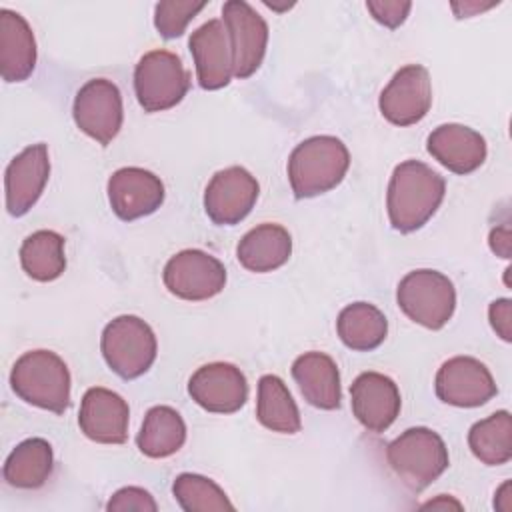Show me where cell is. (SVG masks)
<instances>
[{"instance_id":"obj_22","label":"cell","mask_w":512,"mask_h":512,"mask_svg":"<svg viewBox=\"0 0 512 512\" xmlns=\"http://www.w3.org/2000/svg\"><path fill=\"white\" fill-rule=\"evenodd\" d=\"M36 68V38L26 18L0 10V74L4 82H24Z\"/></svg>"},{"instance_id":"obj_35","label":"cell","mask_w":512,"mask_h":512,"mask_svg":"<svg viewBox=\"0 0 512 512\" xmlns=\"http://www.w3.org/2000/svg\"><path fill=\"white\" fill-rule=\"evenodd\" d=\"M490 248L502 258H510V228L500 226L490 232Z\"/></svg>"},{"instance_id":"obj_28","label":"cell","mask_w":512,"mask_h":512,"mask_svg":"<svg viewBox=\"0 0 512 512\" xmlns=\"http://www.w3.org/2000/svg\"><path fill=\"white\" fill-rule=\"evenodd\" d=\"M22 270L36 282H52L66 270L64 238L54 230H36L20 246Z\"/></svg>"},{"instance_id":"obj_9","label":"cell","mask_w":512,"mask_h":512,"mask_svg":"<svg viewBox=\"0 0 512 512\" xmlns=\"http://www.w3.org/2000/svg\"><path fill=\"white\" fill-rule=\"evenodd\" d=\"M72 116L76 126L102 146H108L120 132L124 120L122 94L112 80L92 78L74 96Z\"/></svg>"},{"instance_id":"obj_6","label":"cell","mask_w":512,"mask_h":512,"mask_svg":"<svg viewBox=\"0 0 512 512\" xmlns=\"http://www.w3.org/2000/svg\"><path fill=\"white\" fill-rule=\"evenodd\" d=\"M396 302L412 322L428 330H440L456 310V288L446 274L420 268L398 282Z\"/></svg>"},{"instance_id":"obj_3","label":"cell","mask_w":512,"mask_h":512,"mask_svg":"<svg viewBox=\"0 0 512 512\" xmlns=\"http://www.w3.org/2000/svg\"><path fill=\"white\" fill-rule=\"evenodd\" d=\"M14 394L36 408L64 414L70 406V370L52 350L24 352L12 366Z\"/></svg>"},{"instance_id":"obj_36","label":"cell","mask_w":512,"mask_h":512,"mask_svg":"<svg viewBox=\"0 0 512 512\" xmlns=\"http://www.w3.org/2000/svg\"><path fill=\"white\" fill-rule=\"evenodd\" d=\"M448 506L462 508V506H460V502H456V500H450V498H448V502H446V496H444V494H442V498H440V500H430V502H426V504H424V508H448Z\"/></svg>"},{"instance_id":"obj_25","label":"cell","mask_w":512,"mask_h":512,"mask_svg":"<svg viewBox=\"0 0 512 512\" xmlns=\"http://www.w3.org/2000/svg\"><path fill=\"white\" fill-rule=\"evenodd\" d=\"M186 442V424L172 406H152L136 436L138 450L148 458H168Z\"/></svg>"},{"instance_id":"obj_27","label":"cell","mask_w":512,"mask_h":512,"mask_svg":"<svg viewBox=\"0 0 512 512\" xmlns=\"http://www.w3.org/2000/svg\"><path fill=\"white\" fill-rule=\"evenodd\" d=\"M256 418L258 422L280 434L300 432V412L298 406L284 384L276 374H264L258 380V398H256Z\"/></svg>"},{"instance_id":"obj_33","label":"cell","mask_w":512,"mask_h":512,"mask_svg":"<svg viewBox=\"0 0 512 512\" xmlns=\"http://www.w3.org/2000/svg\"><path fill=\"white\" fill-rule=\"evenodd\" d=\"M410 8H412V2L408 0H368L366 2V10L372 14V18L392 30L404 24L406 16L410 14Z\"/></svg>"},{"instance_id":"obj_20","label":"cell","mask_w":512,"mask_h":512,"mask_svg":"<svg viewBox=\"0 0 512 512\" xmlns=\"http://www.w3.org/2000/svg\"><path fill=\"white\" fill-rule=\"evenodd\" d=\"M428 154L454 174H470L478 170L488 154L486 140L480 132L464 124H440L428 134Z\"/></svg>"},{"instance_id":"obj_24","label":"cell","mask_w":512,"mask_h":512,"mask_svg":"<svg viewBox=\"0 0 512 512\" xmlns=\"http://www.w3.org/2000/svg\"><path fill=\"white\" fill-rule=\"evenodd\" d=\"M54 468V452L44 438H26L8 454L2 476L4 480L22 490H34L46 484Z\"/></svg>"},{"instance_id":"obj_23","label":"cell","mask_w":512,"mask_h":512,"mask_svg":"<svg viewBox=\"0 0 512 512\" xmlns=\"http://www.w3.org/2000/svg\"><path fill=\"white\" fill-rule=\"evenodd\" d=\"M292 254V236L280 224H258L256 228L248 230L238 246L236 258L238 262L250 272H272L288 262Z\"/></svg>"},{"instance_id":"obj_21","label":"cell","mask_w":512,"mask_h":512,"mask_svg":"<svg viewBox=\"0 0 512 512\" xmlns=\"http://www.w3.org/2000/svg\"><path fill=\"white\" fill-rule=\"evenodd\" d=\"M292 378L296 380L304 400L320 410L340 408L342 388L336 362L318 350L304 352L292 362Z\"/></svg>"},{"instance_id":"obj_8","label":"cell","mask_w":512,"mask_h":512,"mask_svg":"<svg viewBox=\"0 0 512 512\" xmlns=\"http://www.w3.org/2000/svg\"><path fill=\"white\" fill-rule=\"evenodd\" d=\"M164 286L176 298L188 302H200L214 298L226 286L224 264L198 248L176 252L164 266Z\"/></svg>"},{"instance_id":"obj_17","label":"cell","mask_w":512,"mask_h":512,"mask_svg":"<svg viewBox=\"0 0 512 512\" xmlns=\"http://www.w3.org/2000/svg\"><path fill=\"white\" fill-rule=\"evenodd\" d=\"M50 176V158L46 144L26 146L16 154L4 172L6 210L10 216H24L42 196Z\"/></svg>"},{"instance_id":"obj_4","label":"cell","mask_w":512,"mask_h":512,"mask_svg":"<svg viewBox=\"0 0 512 512\" xmlns=\"http://www.w3.org/2000/svg\"><path fill=\"white\" fill-rule=\"evenodd\" d=\"M392 472L412 492H422L438 480L450 464L448 448L438 432L426 426L404 430L386 446Z\"/></svg>"},{"instance_id":"obj_12","label":"cell","mask_w":512,"mask_h":512,"mask_svg":"<svg viewBox=\"0 0 512 512\" xmlns=\"http://www.w3.org/2000/svg\"><path fill=\"white\" fill-rule=\"evenodd\" d=\"M260 194L258 180L242 166L218 170L204 190V210L218 226L242 222L254 208Z\"/></svg>"},{"instance_id":"obj_11","label":"cell","mask_w":512,"mask_h":512,"mask_svg":"<svg viewBox=\"0 0 512 512\" xmlns=\"http://www.w3.org/2000/svg\"><path fill=\"white\" fill-rule=\"evenodd\" d=\"M436 396L456 408H476L498 394V386L484 362L472 356L446 360L434 378Z\"/></svg>"},{"instance_id":"obj_19","label":"cell","mask_w":512,"mask_h":512,"mask_svg":"<svg viewBox=\"0 0 512 512\" xmlns=\"http://www.w3.org/2000/svg\"><path fill=\"white\" fill-rule=\"evenodd\" d=\"M196 66V78L204 90H220L230 84L232 46L230 36L220 18H212L198 26L188 40Z\"/></svg>"},{"instance_id":"obj_29","label":"cell","mask_w":512,"mask_h":512,"mask_svg":"<svg viewBox=\"0 0 512 512\" xmlns=\"http://www.w3.org/2000/svg\"><path fill=\"white\" fill-rule=\"evenodd\" d=\"M472 454L486 466H502L512 458V418L508 410H498L472 424L468 432Z\"/></svg>"},{"instance_id":"obj_7","label":"cell","mask_w":512,"mask_h":512,"mask_svg":"<svg viewBox=\"0 0 512 512\" xmlns=\"http://www.w3.org/2000/svg\"><path fill=\"white\" fill-rule=\"evenodd\" d=\"M190 88V74L170 50L146 52L134 68V92L144 112H164L180 104Z\"/></svg>"},{"instance_id":"obj_30","label":"cell","mask_w":512,"mask_h":512,"mask_svg":"<svg viewBox=\"0 0 512 512\" xmlns=\"http://www.w3.org/2000/svg\"><path fill=\"white\" fill-rule=\"evenodd\" d=\"M172 494L184 512H222L234 510L226 492L202 474L182 472L174 478Z\"/></svg>"},{"instance_id":"obj_10","label":"cell","mask_w":512,"mask_h":512,"mask_svg":"<svg viewBox=\"0 0 512 512\" xmlns=\"http://www.w3.org/2000/svg\"><path fill=\"white\" fill-rule=\"evenodd\" d=\"M222 22L232 46V74L250 78L262 64L268 46L266 20L244 0H228L222 6Z\"/></svg>"},{"instance_id":"obj_1","label":"cell","mask_w":512,"mask_h":512,"mask_svg":"<svg viewBox=\"0 0 512 512\" xmlns=\"http://www.w3.org/2000/svg\"><path fill=\"white\" fill-rule=\"evenodd\" d=\"M446 194L444 178L420 160L400 162L388 182L386 212L398 232L422 228L440 208Z\"/></svg>"},{"instance_id":"obj_26","label":"cell","mask_w":512,"mask_h":512,"mask_svg":"<svg viewBox=\"0 0 512 512\" xmlns=\"http://www.w3.org/2000/svg\"><path fill=\"white\" fill-rule=\"evenodd\" d=\"M336 332L346 348L370 352L384 342L388 334V320L374 304L354 302L340 310Z\"/></svg>"},{"instance_id":"obj_5","label":"cell","mask_w":512,"mask_h":512,"mask_svg":"<svg viewBox=\"0 0 512 512\" xmlns=\"http://www.w3.org/2000/svg\"><path fill=\"white\" fill-rule=\"evenodd\" d=\"M100 350L114 374L134 380L154 364L158 342L148 322L134 314H122L104 326Z\"/></svg>"},{"instance_id":"obj_34","label":"cell","mask_w":512,"mask_h":512,"mask_svg":"<svg viewBox=\"0 0 512 512\" xmlns=\"http://www.w3.org/2000/svg\"><path fill=\"white\" fill-rule=\"evenodd\" d=\"M488 318L494 332L504 340H512V302L510 298H498L488 308Z\"/></svg>"},{"instance_id":"obj_14","label":"cell","mask_w":512,"mask_h":512,"mask_svg":"<svg viewBox=\"0 0 512 512\" xmlns=\"http://www.w3.org/2000/svg\"><path fill=\"white\" fill-rule=\"evenodd\" d=\"M188 394L206 412L234 414L248 400V382L238 366L210 362L190 376Z\"/></svg>"},{"instance_id":"obj_16","label":"cell","mask_w":512,"mask_h":512,"mask_svg":"<svg viewBox=\"0 0 512 512\" xmlns=\"http://www.w3.org/2000/svg\"><path fill=\"white\" fill-rule=\"evenodd\" d=\"M350 404L356 420L368 432L380 434L398 418L402 398L390 376L380 372H362L350 386Z\"/></svg>"},{"instance_id":"obj_13","label":"cell","mask_w":512,"mask_h":512,"mask_svg":"<svg viewBox=\"0 0 512 512\" xmlns=\"http://www.w3.org/2000/svg\"><path fill=\"white\" fill-rule=\"evenodd\" d=\"M432 106V82L422 64L400 68L378 98L380 114L394 126L420 122Z\"/></svg>"},{"instance_id":"obj_18","label":"cell","mask_w":512,"mask_h":512,"mask_svg":"<svg viewBox=\"0 0 512 512\" xmlns=\"http://www.w3.org/2000/svg\"><path fill=\"white\" fill-rule=\"evenodd\" d=\"M130 408L114 390L88 388L80 402L78 426L82 434L98 444H124L128 438Z\"/></svg>"},{"instance_id":"obj_31","label":"cell","mask_w":512,"mask_h":512,"mask_svg":"<svg viewBox=\"0 0 512 512\" xmlns=\"http://www.w3.org/2000/svg\"><path fill=\"white\" fill-rule=\"evenodd\" d=\"M206 6V2L164 0L154 6V26L162 38H178L184 34L188 22Z\"/></svg>"},{"instance_id":"obj_32","label":"cell","mask_w":512,"mask_h":512,"mask_svg":"<svg viewBox=\"0 0 512 512\" xmlns=\"http://www.w3.org/2000/svg\"><path fill=\"white\" fill-rule=\"evenodd\" d=\"M106 510L108 512H126V510L156 512L158 504L148 490L138 488V486H124L110 496Z\"/></svg>"},{"instance_id":"obj_15","label":"cell","mask_w":512,"mask_h":512,"mask_svg":"<svg viewBox=\"0 0 512 512\" xmlns=\"http://www.w3.org/2000/svg\"><path fill=\"white\" fill-rule=\"evenodd\" d=\"M106 192L112 212L124 222L154 214L166 194L160 176L138 166H124L112 172Z\"/></svg>"},{"instance_id":"obj_2","label":"cell","mask_w":512,"mask_h":512,"mask_svg":"<svg viewBox=\"0 0 512 512\" xmlns=\"http://www.w3.org/2000/svg\"><path fill=\"white\" fill-rule=\"evenodd\" d=\"M350 166V152L336 136H310L288 158V180L294 196L314 198L336 188Z\"/></svg>"}]
</instances>
